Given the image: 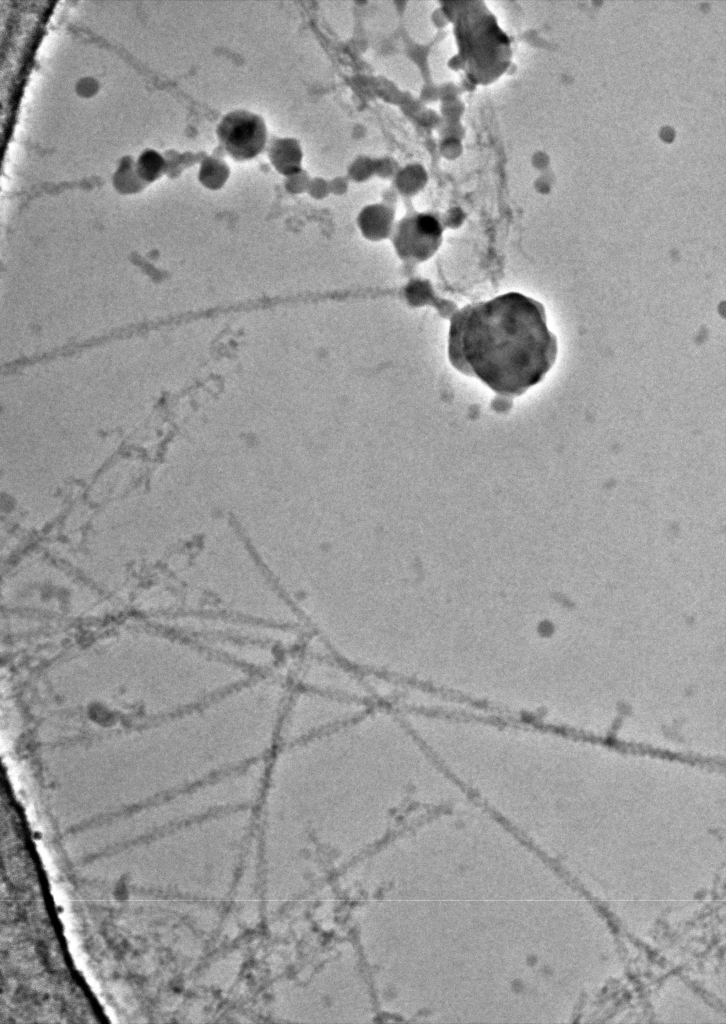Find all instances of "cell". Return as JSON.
Here are the masks:
<instances>
[{
    "mask_svg": "<svg viewBox=\"0 0 726 1024\" xmlns=\"http://www.w3.org/2000/svg\"><path fill=\"white\" fill-rule=\"evenodd\" d=\"M557 351L544 306L518 292L468 304L450 319L452 366L501 396H520L541 382Z\"/></svg>",
    "mask_w": 726,
    "mask_h": 1024,
    "instance_id": "6da1fadb",
    "label": "cell"
},
{
    "mask_svg": "<svg viewBox=\"0 0 726 1024\" xmlns=\"http://www.w3.org/2000/svg\"><path fill=\"white\" fill-rule=\"evenodd\" d=\"M345 697L294 686L285 699L278 727V744L320 735L348 722L337 715Z\"/></svg>",
    "mask_w": 726,
    "mask_h": 1024,
    "instance_id": "7a4b0ae2",
    "label": "cell"
},
{
    "mask_svg": "<svg viewBox=\"0 0 726 1024\" xmlns=\"http://www.w3.org/2000/svg\"><path fill=\"white\" fill-rule=\"evenodd\" d=\"M218 137L227 153L238 161L250 160L264 149L267 130L263 119L246 110L228 113L218 125Z\"/></svg>",
    "mask_w": 726,
    "mask_h": 1024,
    "instance_id": "3957f363",
    "label": "cell"
},
{
    "mask_svg": "<svg viewBox=\"0 0 726 1024\" xmlns=\"http://www.w3.org/2000/svg\"><path fill=\"white\" fill-rule=\"evenodd\" d=\"M269 156L275 168L284 174L294 173L300 168L301 151L294 141L286 139L274 142Z\"/></svg>",
    "mask_w": 726,
    "mask_h": 1024,
    "instance_id": "277c9868",
    "label": "cell"
}]
</instances>
